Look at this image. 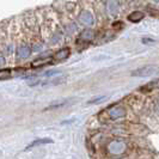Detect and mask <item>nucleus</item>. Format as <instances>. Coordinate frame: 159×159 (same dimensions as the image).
I'll use <instances>...</instances> for the list:
<instances>
[{
	"label": "nucleus",
	"mask_w": 159,
	"mask_h": 159,
	"mask_svg": "<svg viewBox=\"0 0 159 159\" xmlns=\"http://www.w3.org/2000/svg\"><path fill=\"white\" fill-rule=\"evenodd\" d=\"M158 73H159V66H157V65H147V66H143L140 68H136L135 71L132 72V75L133 77L146 78V77L156 75Z\"/></svg>",
	"instance_id": "1"
},
{
	"label": "nucleus",
	"mask_w": 159,
	"mask_h": 159,
	"mask_svg": "<svg viewBox=\"0 0 159 159\" xmlns=\"http://www.w3.org/2000/svg\"><path fill=\"white\" fill-rule=\"evenodd\" d=\"M77 101H78L77 98H62V99H59V101H55V102H52L47 108H44V111L54 110V109H59V108H64L66 105H71L72 103H74Z\"/></svg>",
	"instance_id": "2"
},
{
	"label": "nucleus",
	"mask_w": 159,
	"mask_h": 159,
	"mask_svg": "<svg viewBox=\"0 0 159 159\" xmlns=\"http://www.w3.org/2000/svg\"><path fill=\"white\" fill-rule=\"evenodd\" d=\"M70 55H71V49H70V48H62V49H60L57 53H55L54 60H55V61H64V60H66Z\"/></svg>",
	"instance_id": "3"
},
{
	"label": "nucleus",
	"mask_w": 159,
	"mask_h": 159,
	"mask_svg": "<svg viewBox=\"0 0 159 159\" xmlns=\"http://www.w3.org/2000/svg\"><path fill=\"white\" fill-rule=\"evenodd\" d=\"M125 148H126L125 143H120V141H114V143H111L110 146H109V150H110V152L114 153V154H120V153H122V152L125 151Z\"/></svg>",
	"instance_id": "4"
},
{
	"label": "nucleus",
	"mask_w": 159,
	"mask_h": 159,
	"mask_svg": "<svg viewBox=\"0 0 159 159\" xmlns=\"http://www.w3.org/2000/svg\"><path fill=\"white\" fill-rule=\"evenodd\" d=\"M53 143V140L52 139H49V138H42V139H37V140H34L25 150L28 151V150H30V148H34V147H36V146H41V145H47V143Z\"/></svg>",
	"instance_id": "5"
},
{
	"label": "nucleus",
	"mask_w": 159,
	"mask_h": 159,
	"mask_svg": "<svg viewBox=\"0 0 159 159\" xmlns=\"http://www.w3.org/2000/svg\"><path fill=\"white\" fill-rule=\"evenodd\" d=\"M154 89H159V78L153 81H150L148 84H146L145 86L140 88V91H143V92H147V91H152Z\"/></svg>",
	"instance_id": "6"
},
{
	"label": "nucleus",
	"mask_w": 159,
	"mask_h": 159,
	"mask_svg": "<svg viewBox=\"0 0 159 159\" xmlns=\"http://www.w3.org/2000/svg\"><path fill=\"white\" fill-rule=\"evenodd\" d=\"M145 15H143V12H140V11H134L133 13H130L129 16H128V19L130 20V22H134V23H138V22H140L141 19H143Z\"/></svg>",
	"instance_id": "7"
},
{
	"label": "nucleus",
	"mask_w": 159,
	"mask_h": 159,
	"mask_svg": "<svg viewBox=\"0 0 159 159\" xmlns=\"http://www.w3.org/2000/svg\"><path fill=\"white\" fill-rule=\"evenodd\" d=\"M53 64V61L52 60H49V59H39V60H35L34 62L31 64V66L34 68H36V67H43V66H47V65H50Z\"/></svg>",
	"instance_id": "8"
},
{
	"label": "nucleus",
	"mask_w": 159,
	"mask_h": 159,
	"mask_svg": "<svg viewBox=\"0 0 159 159\" xmlns=\"http://www.w3.org/2000/svg\"><path fill=\"white\" fill-rule=\"evenodd\" d=\"M107 98H108V97L104 95L95 96V97H92L91 99H89L86 104H88V105H91V104H99V103H102V102H104Z\"/></svg>",
	"instance_id": "9"
},
{
	"label": "nucleus",
	"mask_w": 159,
	"mask_h": 159,
	"mask_svg": "<svg viewBox=\"0 0 159 159\" xmlns=\"http://www.w3.org/2000/svg\"><path fill=\"white\" fill-rule=\"evenodd\" d=\"M29 54H30V49L26 46H20L17 50V55L19 57H26V56H29Z\"/></svg>",
	"instance_id": "10"
},
{
	"label": "nucleus",
	"mask_w": 159,
	"mask_h": 159,
	"mask_svg": "<svg viewBox=\"0 0 159 159\" xmlns=\"http://www.w3.org/2000/svg\"><path fill=\"white\" fill-rule=\"evenodd\" d=\"M123 112H125L123 109H121L119 107H114V108L110 109V116H111L112 119H117V117L123 115Z\"/></svg>",
	"instance_id": "11"
},
{
	"label": "nucleus",
	"mask_w": 159,
	"mask_h": 159,
	"mask_svg": "<svg viewBox=\"0 0 159 159\" xmlns=\"http://www.w3.org/2000/svg\"><path fill=\"white\" fill-rule=\"evenodd\" d=\"M10 77H11V70H8V68L0 70V80L8 79Z\"/></svg>",
	"instance_id": "12"
},
{
	"label": "nucleus",
	"mask_w": 159,
	"mask_h": 159,
	"mask_svg": "<svg viewBox=\"0 0 159 159\" xmlns=\"http://www.w3.org/2000/svg\"><path fill=\"white\" fill-rule=\"evenodd\" d=\"M61 71H48L46 72V77H53V75H57V74H60Z\"/></svg>",
	"instance_id": "13"
},
{
	"label": "nucleus",
	"mask_w": 159,
	"mask_h": 159,
	"mask_svg": "<svg viewBox=\"0 0 159 159\" xmlns=\"http://www.w3.org/2000/svg\"><path fill=\"white\" fill-rule=\"evenodd\" d=\"M5 65V59L2 56H0V66H4Z\"/></svg>",
	"instance_id": "14"
}]
</instances>
